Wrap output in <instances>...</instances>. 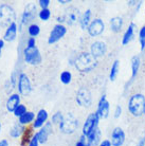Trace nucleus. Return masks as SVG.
Segmentation results:
<instances>
[{"label": "nucleus", "instance_id": "f257e3e1", "mask_svg": "<svg viewBox=\"0 0 145 146\" xmlns=\"http://www.w3.org/2000/svg\"><path fill=\"white\" fill-rule=\"evenodd\" d=\"M74 66L82 73L90 72L98 66V58H95L91 53L83 52L77 56Z\"/></svg>", "mask_w": 145, "mask_h": 146}, {"label": "nucleus", "instance_id": "f03ea898", "mask_svg": "<svg viewBox=\"0 0 145 146\" xmlns=\"http://www.w3.org/2000/svg\"><path fill=\"white\" fill-rule=\"evenodd\" d=\"M129 112L134 117H141L145 112V96L141 93L134 94L128 103Z\"/></svg>", "mask_w": 145, "mask_h": 146}, {"label": "nucleus", "instance_id": "7ed1b4c3", "mask_svg": "<svg viewBox=\"0 0 145 146\" xmlns=\"http://www.w3.org/2000/svg\"><path fill=\"white\" fill-rule=\"evenodd\" d=\"M78 127V121L76 120V117L73 115L72 113H67L64 115L62 123L59 124V129L65 135H71Z\"/></svg>", "mask_w": 145, "mask_h": 146}, {"label": "nucleus", "instance_id": "20e7f679", "mask_svg": "<svg viewBox=\"0 0 145 146\" xmlns=\"http://www.w3.org/2000/svg\"><path fill=\"white\" fill-rule=\"evenodd\" d=\"M15 20L14 9L9 4H0V27H9Z\"/></svg>", "mask_w": 145, "mask_h": 146}, {"label": "nucleus", "instance_id": "39448f33", "mask_svg": "<svg viewBox=\"0 0 145 146\" xmlns=\"http://www.w3.org/2000/svg\"><path fill=\"white\" fill-rule=\"evenodd\" d=\"M80 14L78 9L71 7L69 9H67L65 14L63 15V16H61V17H58L57 20L59 21L61 25H63V22H66L68 26H73L77 21H80Z\"/></svg>", "mask_w": 145, "mask_h": 146}, {"label": "nucleus", "instance_id": "423d86ee", "mask_svg": "<svg viewBox=\"0 0 145 146\" xmlns=\"http://www.w3.org/2000/svg\"><path fill=\"white\" fill-rule=\"evenodd\" d=\"M23 56H25V62H28L29 65L32 66H37L39 65L43 58H41V54H40L39 50L35 48H25L23 50Z\"/></svg>", "mask_w": 145, "mask_h": 146}, {"label": "nucleus", "instance_id": "0eeeda50", "mask_svg": "<svg viewBox=\"0 0 145 146\" xmlns=\"http://www.w3.org/2000/svg\"><path fill=\"white\" fill-rule=\"evenodd\" d=\"M98 121H100V117L98 115L96 111L93 113H90L85 121V123H84L83 135L88 137L94 129H96L98 127Z\"/></svg>", "mask_w": 145, "mask_h": 146}, {"label": "nucleus", "instance_id": "6e6552de", "mask_svg": "<svg viewBox=\"0 0 145 146\" xmlns=\"http://www.w3.org/2000/svg\"><path fill=\"white\" fill-rule=\"evenodd\" d=\"M66 33H67V28L64 25H61V23L55 25L54 28L50 32V35H49V38H48V44H56L57 41H59L63 37L65 36Z\"/></svg>", "mask_w": 145, "mask_h": 146}, {"label": "nucleus", "instance_id": "1a4fd4ad", "mask_svg": "<svg viewBox=\"0 0 145 146\" xmlns=\"http://www.w3.org/2000/svg\"><path fill=\"white\" fill-rule=\"evenodd\" d=\"M76 102L77 104L82 107H88L91 106L92 103V98H91V93L87 88H80V90L76 93Z\"/></svg>", "mask_w": 145, "mask_h": 146}, {"label": "nucleus", "instance_id": "9d476101", "mask_svg": "<svg viewBox=\"0 0 145 146\" xmlns=\"http://www.w3.org/2000/svg\"><path fill=\"white\" fill-rule=\"evenodd\" d=\"M87 30L90 36H92V37L98 36V35H101V34L104 32L105 25H104V22H103L102 19L96 18L90 22V25H89V27L87 28Z\"/></svg>", "mask_w": 145, "mask_h": 146}, {"label": "nucleus", "instance_id": "9b49d317", "mask_svg": "<svg viewBox=\"0 0 145 146\" xmlns=\"http://www.w3.org/2000/svg\"><path fill=\"white\" fill-rule=\"evenodd\" d=\"M18 90H19V93H20L21 95H25V96L29 95L30 92H31V90H32L31 82H30L28 75L25 74V73H21V74L19 75Z\"/></svg>", "mask_w": 145, "mask_h": 146}, {"label": "nucleus", "instance_id": "f8f14e48", "mask_svg": "<svg viewBox=\"0 0 145 146\" xmlns=\"http://www.w3.org/2000/svg\"><path fill=\"white\" fill-rule=\"evenodd\" d=\"M37 11H36V7L33 3H30L27 5V7L25 9V12L22 14L21 17V26H27L29 25L30 22L32 21L33 19L36 17Z\"/></svg>", "mask_w": 145, "mask_h": 146}, {"label": "nucleus", "instance_id": "ddd939ff", "mask_svg": "<svg viewBox=\"0 0 145 146\" xmlns=\"http://www.w3.org/2000/svg\"><path fill=\"white\" fill-rule=\"evenodd\" d=\"M109 111H110V104H109L106 95H103L98 104L96 113L100 117V119H106L109 115Z\"/></svg>", "mask_w": 145, "mask_h": 146}, {"label": "nucleus", "instance_id": "4468645a", "mask_svg": "<svg viewBox=\"0 0 145 146\" xmlns=\"http://www.w3.org/2000/svg\"><path fill=\"white\" fill-rule=\"evenodd\" d=\"M111 145L122 146L125 142V132L121 127H116L111 133Z\"/></svg>", "mask_w": 145, "mask_h": 146}, {"label": "nucleus", "instance_id": "2eb2a0df", "mask_svg": "<svg viewBox=\"0 0 145 146\" xmlns=\"http://www.w3.org/2000/svg\"><path fill=\"white\" fill-rule=\"evenodd\" d=\"M90 51V53L94 56L95 58H98V57H102L106 54L107 47H106L105 42H103V41H95L91 44Z\"/></svg>", "mask_w": 145, "mask_h": 146}, {"label": "nucleus", "instance_id": "dca6fc26", "mask_svg": "<svg viewBox=\"0 0 145 146\" xmlns=\"http://www.w3.org/2000/svg\"><path fill=\"white\" fill-rule=\"evenodd\" d=\"M51 132H52V124H51L50 122H47L43 127L40 128L39 131L36 133L38 142L41 143V144L47 142V140L49 138V135H51Z\"/></svg>", "mask_w": 145, "mask_h": 146}, {"label": "nucleus", "instance_id": "f3484780", "mask_svg": "<svg viewBox=\"0 0 145 146\" xmlns=\"http://www.w3.org/2000/svg\"><path fill=\"white\" fill-rule=\"evenodd\" d=\"M48 117H49V114H48L47 110L40 109L39 111H38V113H37L36 119H35V121H34V123H33V127L41 128L46 123H47Z\"/></svg>", "mask_w": 145, "mask_h": 146}, {"label": "nucleus", "instance_id": "a211bd4d", "mask_svg": "<svg viewBox=\"0 0 145 146\" xmlns=\"http://www.w3.org/2000/svg\"><path fill=\"white\" fill-rule=\"evenodd\" d=\"M20 105V96L19 94H12L7 101V109L10 112H14L15 109Z\"/></svg>", "mask_w": 145, "mask_h": 146}, {"label": "nucleus", "instance_id": "6ab92c4d", "mask_svg": "<svg viewBox=\"0 0 145 146\" xmlns=\"http://www.w3.org/2000/svg\"><path fill=\"white\" fill-rule=\"evenodd\" d=\"M16 36H17V25H16V22H13L12 25L7 27V31L4 33L3 40H5V41H13V40H15Z\"/></svg>", "mask_w": 145, "mask_h": 146}, {"label": "nucleus", "instance_id": "aec40b11", "mask_svg": "<svg viewBox=\"0 0 145 146\" xmlns=\"http://www.w3.org/2000/svg\"><path fill=\"white\" fill-rule=\"evenodd\" d=\"M134 22H131L129 27H128V29L125 31V33L123 35V38H122V44L123 46H126L130 42L132 38H134Z\"/></svg>", "mask_w": 145, "mask_h": 146}, {"label": "nucleus", "instance_id": "412c9836", "mask_svg": "<svg viewBox=\"0 0 145 146\" xmlns=\"http://www.w3.org/2000/svg\"><path fill=\"white\" fill-rule=\"evenodd\" d=\"M87 139L92 146L100 145V143H101V130H100V128L98 127L96 129H94L90 135H88Z\"/></svg>", "mask_w": 145, "mask_h": 146}, {"label": "nucleus", "instance_id": "4be33fe9", "mask_svg": "<svg viewBox=\"0 0 145 146\" xmlns=\"http://www.w3.org/2000/svg\"><path fill=\"white\" fill-rule=\"evenodd\" d=\"M110 28H111V30L114 33L120 32L122 28H123V19H122V17L116 16V17H113V18L110 19Z\"/></svg>", "mask_w": 145, "mask_h": 146}, {"label": "nucleus", "instance_id": "5701e85b", "mask_svg": "<svg viewBox=\"0 0 145 146\" xmlns=\"http://www.w3.org/2000/svg\"><path fill=\"white\" fill-rule=\"evenodd\" d=\"M78 22H80V26L82 29L83 30L87 29L91 22V11L90 10H87V11L80 16V21Z\"/></svg>", "mask_w": 145, "mask_h": 146}, {"label": "nucleus", "instance_id": "b1692460", "mask_svg": "<svg viewBox=\"0 0 145 146\" xmlns=\"http://www.w3.org/2000/svg\"><path fill=\"white\" fill-rule=\"evenodd\" d=\"M140 57L139 56H134L131 58V80H134V78L137 76V74L140 69Z\"/></svg>", "mask_w": 145, "mask_h": 146}, {"label": "nucleus", "instance_id": "393cba45", "mask_svg": "<svg viewBox=\"0 0 145 146\" xmlns=\"http://www.w3.org/2000/svg\"><path fill=\"white\" fill-rule=\"evenodd\" d=\"M22 138H21V146H27L29 145L30 142H31V140L32 138L34 137L33 135V130L32 128H25L23 133H22Z\"/></svg>", "mask_w": 145, "mask_h": 146}, {"label": "nucleus", "instance_id": "a878e982", "mask_svg": "<svg viewBox=\"0 0 145 146\" xmlns=\"http://www.w3.org/2000/svg\"><path fill=\"white\" fill-rule=\"evenodd\" d=\"M25 128L23 127V125L19 124V123H16V124L13 125V127L11 128L10 130V135L12 138H18L19 135H21L25 131Z\"/></svg>", "mask_w": 145, "mask_h": 146}, {"label": "nucleus", "instance_id": "bb28decb", "mask_svg": "<svg viewBox=\"0 0 145 146\" xmlns=\"http://www.w3.org/2000/svg\"><path fill=\"white\" fill-rule=\"evenodd\" d=\"M119 71H120V62L116 59L114 62H113L112 66H111V69H110V73H109V80L113 82V80H116V76H118V74H119Z\"/></svg>", "mask_w": 145, "mask_h": 146}, {"label": "nucleus", "instance_id": "cd10ccee", "mask_svg": "<svg viewBox=\"0 0 145 146\" xmlns=\"http://www.w3.org/2000/svg\"><path fill=\"white\" fill-rule=\"evenodd\" d=\"M34 117H35V114H34L32 111H27L22 117H19L18 123L21 125H28V124H30L31 122H33Z\"/></svg>", "mask_w": 145, "mask_h": 146}, {"label": "nucleus", "instance_id": "c85d7f7f", "mask_svg": "<svg viewBox=\"0 0 145 146\" xmlns=\"http://www.w3.org/2000/svg\"><path fill=\"white\" fill-rule=\"evenodd\" d=\"M28 32H29V35L33 38H35L36 36H38L40 33V28L38 25H35V23H32L30 25L29 28H28Z\"/></svg>", "mask_w": 145, "mask_h": 146}, {"label": "nucleus", "instance_id": "c756f323", "mask_svg": "<svg viewBox=\"0 0 145 146\" xmlns=\"http://www.w3.org/2000/svg\"><path fill=\"white\" fill-rule=\"evenodd\" d=\"M61 82H62L63 84L65 85H68L71 83V80H72V74L69 72V71H63L61 73Z\"/></svg>", "mask_w": 145, "mask_h": 146}, {"label": "nucleus", "instance_id": "7c9ffc66", "mask_svg": "<svg viewBox=\"0 0 145 146\" xmlns=\"http://www.w3.org/2000/svg\"><path fill=\"white\" fill-rule=\"evenodd\" d=\"M38 17H39L43 21H47L49 20L51 17V12L49 9H44V10H40V12L38 13Z\"/></svg>", "mask_w": 145, "mask_h": 146}, {"label": "nucleus", "instance_id": "2f4dec72", "mask_svg": "<svg viewBox=\"0 0 145 146\" xmlns=\"http://www.w3.org/2000/svg\"><path fill=\"white\" fill-rule=\"evenodd\" d=\"M27 112V107L25 106V105H22V104H20L16 109H15V111H14V114H15V117H22L25 113Z\"/></svg>", "mask_w": 145, "mask_h": 146}, {"label": "nucleus", "instance_id": "473e14b6", "mask_svg": "<svg viewBox=\"0 0 145 146\" xmlns=\"http://www.w3.org/2000/svg\"><path fill=\"white\" fill-rule=\"evenodd\" d=\"M63 119H64V115H63L62 112H56L52 115V123L53 124H61L62 123Z\"/></svg>", "mask_w": 145, "mask_h": 146}, {"label": "nucleus", "instance_id": "72a5a7b5", "mask_svg": "<svg viewBox=\"0 0 145 146\" xmlns=\"http://www.w3.org/2000/svg\"><path fill=\"white\" fill-rule=\"evenodd\" d=\"M39 7H41V10L44 9H48L49 4H50V0H39Z\"/></svg>", "mask_w": 145, "mask_h": 146}, {"label": "nucleus", "instance_id": "f704fd0d", "mask_svg": "<svg viewBox=\"0 0 145 146\" xmlns=\"http://www.w3.org/2000/svg\"><path fill=\"white\" fill-rule=\"evenodd\" d=\"M121 114H122V107L120 105H118L116 107V109H114V117L118 119V117H121Z\"/></svg>", "mask_w": 145, "mask_h": 146}, {"label": "nucleus", "instance_id": "c9c22d12", "mask_svg": "<svg viewBox=\"0 0 145 146\" xmlns=\"http://www.w3.org/2000/svg\"><path fill=\"white\" fill-rule=\"evenodd\" d=\"M39 145V142H38V139H37L36 135H34V137L32 138V140H31V142H30V144L28 146H38Z\"/></svg>", "mask_w": 145, "mask_h": 146}, {"label": "nucleus", "instance_id": "e433bc0d", "mask_svg": "<svg viewBox=\"0 0 145 146\" xmlns=\"http://www.w3.org/2000/svg\"><path fill=\"white\" fill-rule=\"evenodd\" d=\"M36 41H35V38H33V37H30L29 39H28V48H35L36 46Z\"/></svg>", "mask_w": 145, "mask_h": 146}, {"label": "nucleus", "instance_id": "4c0bfd02", "mask_svg": "<svg viewBox=\"0 0 145 146\" xmlns=\"http://www.w3.org/2000/svg\"><path fill=\"white\" fill-rule=\"evenodd\" d=\"M139 37H140V40H145V26L142 27L141 29H140Z\"/></svg>", "mask_w": 145, "mask_h": 146}, {"label": "nucleus", "instance_id": "58836bf2", "mask_svg": "<svg viewBox=\"0 0 145 146\" xmlns=\"http://www.w3.org/2000/svg\"><path fill=\"white\" fill-rule=\"evenodd\" d=\"M98 146H112V145H111V142H110L109 140H103V141L100 143Z\"/></svg>", "mask_w": 145, "mask_h": 146}, {"label": "nucleus", "instance_id": "ea45409f", "mask_svg": "<svg viewBox=\"0 0 145 146\" xmlns=\"http://www.w3.org/2000/svg\"><path fill=\"white\" fill-rule=\"evenodd\" d=\"M0 146H9V142L7 140H1L0 141Z\"/></svg>", "mask_w": 145, "mask_h": 146}, {"label": "nucleus", "instance_id": "a19ab883", "mask_svg": "<svg viewBox=\"0 0 145 146\" xmlns=\"http://www.w3.org/2000/svg\"><path fill=\"white\" fill-rule=\"evenodd\" d=\"M137 146H145V138H143V139L140 140Z\"/></svg>", "mask_w": 145, "mask_h": 146}, {"label": "nucleus", "instance_id": "79ce46f5", "mask_svg": "<svg viewBox=\"0 0 145 146\" xmlns=\"http://www.w3.org/2000/svg\"><path fill=\"white\" fill-rule=\"evenodd\" d=\"M4 46V40L3 39H0V56H1V50Z\"/></svg>", "mask_w": 145, "mask_h": 146}, {"label": "nucleus", "instance_id": "37998d69", "mask_svg": "<svg viewBox=\"0 0 145 146\" xmlns=\"http://www.w3.org/2000/svg\"><path fill=\"white\" fill-rule=\"evenodd\" d=\"M140 44H141V50L143 51L145 49V40H140Z\"/></svg>", "mask_w": 145, "mask_h": 146}, {"label": "nucleus", "instance_id": "c03bdc74", "mask_svg": "<svg viewBox=\"0 0 145 146\" xmlns=\"http://www.w3.org/2000/svg\"><path fill=\"white\" fill-rule=\"evenodd\" d=\"M75 146H84V141L80 138V141H78V142H76Z\"/></svg>", "mask_w": 145, "mask_h": 146}, {"label": "nucleus", "instance_id": "a18cd8bd", "mask_svg": "<svg viewBox=\"0 0 145 146\" xmlns=\"http://www.w3.org/2000/svg\"><path fill=\"white\" fill-rule=\"evenodd\" d=\"M58 2L62 4H66V3H69L70 0H58Z\"/></svg>", "mask_w": 145, "mask_h": 146}, {"label": "nucleus", "instance_id": "49530a36", "mask_svg": "<svg viewBox=\"0 0 145 146\" xmlns=\"http://www.w3.org/2000/svg\"><path fill=\"white\" fill-rule=\"evenodd\" d=\"M0 131H1V123H0Z\"/></svg>", "mask_w": 145, "mask_h": 146}, {"label": "nucleus", "instance_id": "de8ad7c7", "mask_svg": "<svg viewBox=\"0 0 145 146\" xmlns=\"http://www.w3.org/2000/svg\"><path fill=\"white\" fill-rule=\"evenodd\" d=\"M144 114H145V112H144Z\"/></svg>", "mask_w": 145, "mask_h": 146}]
</instances>
